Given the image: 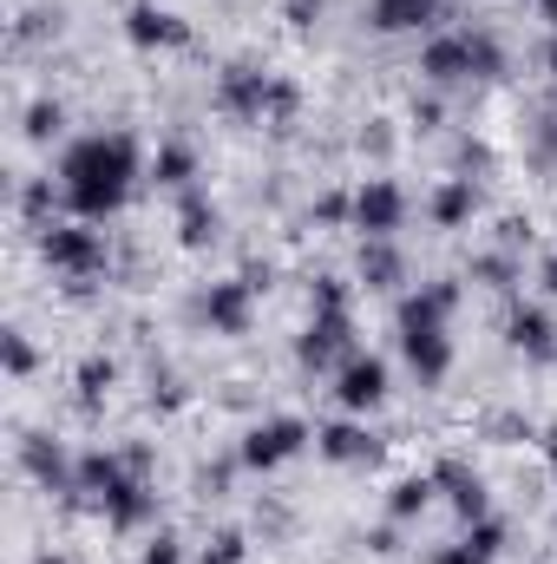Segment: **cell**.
Returning a JSON list of instances; mask_svg holds the SVG:
<instances>
[{
	"instance_id": "cell-1",
	"label": "cell",
	"mask_w": 557,
	"mask_h": 564,
	"mask_svg": "<svg viewBox=\"0 0 557 564\" xmlns=\"http://www.w3.org/2000/svg\"><path fill=\"white\" fill-rule=\"evenodd\" d=\"M132 184H139V144H132V132H92V139L66 144V158H59L66 217H79V224L119 217Z\"/></svg>"
},
{
	"instance_id": "cell-2",
	"label": "cell",
	"mask_w": 557,
	"mask_h": 564,
	"mask_svg": "<svg viewBox=\"0 0 557 564\" xmlns=\"http://www.w3.org/2000/svg\"><path fill=\"white\" fill-rule=\"evenodd\" d=\"M40 257L59 282H99L112 270V243L99 224H79V217H59L53 230H40Z\"/></svg>"
},
{
	"instance_id": "cell-3",
	"label": "cell",
	"mask_w": 557,
	"mask_h": 564,
	"mask_svg": "<svg viewBox=\"0 0 557 564\" xmlns=\"http://www.w3.org/2000/svg\"><path fill=\"white\" fill-rule=\"evenodd\" d=\"M308 446H315V426L302 421V414H263L237 440V459H243V473H276V466H288Z\"/></svg>"
},
{
	"instance_id": "cell-4",
	"label": "cell",
	"mask_w": 557,
	"mask_h": 564,
	"mask_svg": "<svg viewBox=\"0 0 557 564\" xmlns=\"http://www.w3.org/2000/svg\"><path fill=\"white\" fill-rule=\"evenodd\" d=\"M348 355H361L354 315H348V308H315V315L302 322V335H295V361H302L308 375H335Z\"/></svg>"
},
{
	"instance_id": "cell-5",
	"label": "cell",
	"mask_w": 557,
	"mask_h": 564,
	"mask_svg": "<svg viewBox=\"0 0 557 564\" xmlns=\"http://www.w3.org/2000/svg\"><path fill=\"white\" fill-rule=\"evenodd\" d=\"M270 93H276V73H263V66H250V59H237V66L217 73V112H223V119L263 126V119H270Z\"/></svg>"
},
{
	"instance_id": "cell-6",
	"label": "cell",
	"mask_w": 557,
	"mask_h": 564,
	"mask_svg": "<svg viewBox=\"0 0 557 564\" xmlns=\"http://www.w3.org/2000/svg\"><path fill=\"white\" fill-rule=\"evenodd\" d=\"M387 388H394L387 361L361 348V355H348V361L335 368V388H328V394H335V408H341V414H374V408L387 401Z\"/></svg>"
},
{
	"instance_id": "cell-7",
	"label": "cell",
	"mask_w": 557,
	"mask_h": 564,
	"mask_svg": "<svg viewBox=\"0 0 557 564\" xmlns=\"http://www.w3.org/2000/svg\"><path fill=\"white\" fill-rule=\"evenodd\" d=\"M407 224V191L394 177H361L354 184V230L361 237H394Z\"/></svg>"
},
{
	"instance_id": "cell-8",
	"label": "cell",
	"mask_w": 557,
	"mask_h": 564,
	"mask_svg": "<svg viewBox=\"0 0 557 564\" xmlns=\"http://www.w3.org/2000/svg\"><path fill=\"white\" fill-rule=\"evenodd\" d=\"M315 453L328 466H374L381 459V433L368 426V414H341V421L315 426Z\"/></svg>"
},
{
	"instance_id": "cell-9",
	"label": "cell",
	"mask_w": 557,
	"mask_h": 564,
	"mask_svg": "<svg viewBox=\"0 0 557 564\" xmlns=\"http://www.w3.org/2000/svg\"><path fill=\"white\" fill-rule=\"evenodd\" d=\"M125 40L139 53H177V46H190V20L157 7V0H132L125 7Z\"/></svg>"
},
{
	"instance_id": "cell-10",
	"label": "cell",
	"mask_w": 557,
	"mask_h": 564,
	"mask_svg": "<svg viewBox=\"0 0 557 564\" xmlns=\"http://www.w3.org/2000/svg\"><path fill=\"white\" fill-rule=\"evenodd\" d=\"M197 315L210 322V335H250V322H256V289L243 276L210 282V289L197 295Z\"/></svg>"
},
{
	"instance_id": "cell-11",
	"label": "cell",
	"mask_w": 557,
	"mask_h": 564,
	"mask_svg": "<svg viewBox=\"0 0 557 564\" xmlns=\"http://www.w3.org/2000/svg\"><path fill=\"white\" fill-rule=\"evenodd\" d=\"M20 466H26V479H40L46 492H79V459H73L53 433H20Z\"/></svg>"
},
{
	"instance_id": "cell-12",
	"label": "cell",
	"mask_w": 557,
	"mask_h": 564,
	"mask_svg": "<svg viewBox=\"0 0 557 564\" xmlns=\"http://www.w3.org/2000/svg\"><path fill=\"white\" fill-rule=\"evenodd\" d=\"M505 341H512L525 361L557 368V315L545 308V302H512V315H505Z\"/></svg>"
},
{
	"instance_id": "cell-13",
	"label": "cell",
	"mask_w": 557,
	"mask_h": 564,
	"mask_svg": "<svg viewBox=\"0 0 557 564\" xmlns=\"http://www.w3.org/2000/svg\"><path fill=\"white\" fill-rule=\"evenodd\" d=\"M419 79H426V86H459V79H472V40H466V26L426 33V46H419Z\"/></svg>"
},
{
	"instance_id": "cell-14",
	"label": "cell",
	"mask_w": 557,
	"mask_h": 564,
	"mask_svg": "<svg viewBox=\"0 0 557 564\" xmlns=\"http://www.w3.org/2000/svg\"><path fill=\"white\" fill-rule=\"evenodd\" d=\"M433 486H439V499L452 506L459 525H472V519L492 512V492H485V479H479L466 459H439V466H433Z\"/></svg>"
},
{
	"instance_id": "cell-15",
	"label": "cell",
	"mask_w": 557,
	"mask_h": 564,
	"mask_svg": "<svg viewBox=\"0 0 557 564\" xmlns=\"http://www.w3.org/2000/svg\"><path fill=\"white\" fill-rule=\"evenodd\" d=\"M452 308H459V282H452V276L419 282L414 295H401L394 328H446V322H452Z\"/></svg>"
},
{
	"instance_id": "cell-16",
	"label": "cell",
	"mask_w": 557,
	"mask_h": 564,
	"mask_svg": "<svg viewBox=\"0 0 557 564\" xmlns=\"http://www.w3.org/2000/svg\"><path fill=\"white\" fill-rule=\"evenodd\" d=\"M401 355L419 375V388H439L452 375V335L446 328H401Z\"/></svg>"
},
{
	"instance_id": "cell-17",
	"label": "cell",
	"mask_w": 557,
	"mask_h": 564,
	"mask_svg": "<svg viewBox=\"0 0 557 564\" xmlns=\"http://www.w3.org/2000/svg\"><path fill=\"white\" fill-rule=\"evenodd\" d=\"M439 0H368V26L374 33H439Z\"/></svg>"
},
{
	"instance_id": "cell-18",
	"label": "cell",
	"mask_w": 557,
	"mask_h": 564,
	"mask_svg": "<svg viewBox=\"0 0 557 564\" xmlns=\"http://www.w3.org/2000/svg\"><path fill=\"white\" fill-rule=\"evenodd\" d=\"M426 217H433V230H466L472 217H479V184L472 177H439L433 184V197H426Z\"/></svg>"
},
{
	"instance_id": "cell-19",
	"label": "cell",
	"mask_w": 557,
	"mask_h": 564,
	"mask_svg": "<svg viewBox=\"0 0 557 564\" xmlns=\"http://www.w3.org/2000/svg\"><path fill=\"white\" fill-rule=\"evenodd\" d=\"M354 282L361 289H401L407 282V257H401V243L394 237H361V257H354Z\"/></svg>"
},
{
	"instance_id": "cell-20",
	"label": "cell",
	"mask_w": 557,
	"mask_h": 564,
	"mask_svg": "<svg viewBox=\"0 0 557 564\" xmlns=\"http://www.w3.org/2000/svg\"><path fill=\"white\" fill-rule=\"evenodd\" d=\"M223 237V210L210 204V191H184L177 197V243L184 250H210Z\"/></svg>"
},
{
	"instance_id": "cell-21",
	"label": "cell",
	"mask_w": 557,
	"mask_h": 564,
	"mask_svg": "<svg viewBox=\"0 0 557 564\" xmlns=\"http://www.w3.org/2000/svg\"><path fill=\"white\" fill-rule=\"evenodd\" d=\"M99 519H106L112 532H139V525H151V519H157V486H151V479H132L125 492H112V499H106V512H99Z\"/></svg>"
},
{
	"instance_id": "cell-22",
	"label": "cell",
	"mask_w": 557,
	"mask_h": 564,
	"mask_svg": "<svg viewBox=\"0 0 557 564\" xmlns=\"http://www.w3.org/2000/svg\"><path fill=\"white\" fill-rule=\"evenodd\" d=\"M466 276L485 282V289H499V295H518V282H525V257H518V250H479V257L466 263Z\"/></svg>"
},
{
	"instance_id": "cell-23",
	"label": "cell",
	"mask_w": 557,
	"mask_h": 564,
	"mask_svg": "<svg viewBox=\"0 0 557 564\" xmlns=\"http://www.w3.org/2000/svg\"><path fill=\"white\" fill-rule=\"evenodd\" d=\"M190 177H197V151H190V144L164 139L151 151V184H164V191H197Z\"/></svg>"
},
{
	"instance_id": "cell-24",
	"label": "cell",
	"mask_w": 557,
	"mask_h": 564,
	"mask_svg": "<svg viewBox=\"0 0 557 564\" xmlns=\"http://www.w3.org/2000/svg\"><path fill=\"white\" fill-rule=\"evenodd\" d=\"M59 210H66V191H59L53 177H26V184H20V217H26L33 230H53Z\"/></svg>"
},
{
	"instance_id": "cell-25",
	"label": "cell",
	"mask_w": 557,
	"mask_h": 564,
	"mask_svg": "<svg viewBox=\"0 0 557 564\" xmlns=\"http://www.w3.org/2000/svg\"><path fill=\"white\" fill-rule=\"evenodd\" d=\"M433 499H439L433 473H407V479H394V492H387V519H394V525H414Z\"/></svg>"
},
{
	"instance_id": "cell-26",
	"label": "cell",
	"mask_w": 557,
	"mask_h": 564,
	"mask_svg": "<svg viewBox=\"0 0 557 564\" xmlns=\"http://www.w3.org/2000/svg\"><path fill=\"white\" fill-rule=\"evenodd\" d=\"M73 381H79V408H86V414H99V401L119 388V361H112V355H86Z\"/></svg>"
},
{
	"instance_id": "cell-27",
	"label": "cell",
	"mask_w": 557,
	"mask_h": 564,
	"mask_svg": "<svg viewBox=\"0 0 557 564\" xmlns=\"http://www.w3.org/2000/svg\"><path fill=\"white\" fill-rule=\"evenodd\" d=\"M20 132H26V144H53L59 132H66V106H59V99H33Z\"/></svg>"
},
{
	"instance_id": "cell-28",
	"label": "cell",
	"mask_w": 557,
	"mask_h": 564,
	"mask_svg": "<svg viewBox=\"0 0 557 564\" xmlns=\"http://www.w3.org/2000/svg\"><path fill=\"white\" fill-rule=\"evenodd\" d=\"M0 368H7V381H26L40 368V348L26 341V328H7L0 335Z\"/></svg>"
},
{
	"instance_id": "cell-29",
	"label": "cell",
	"mask_w": 557,
	"mask_h": 564,
	"mask_svg": "<svg viewBox=\"0 0 557 564\" xmlns=\"http://www.w3.org/2000/svg\"><path fill=\"white\" fill-rule=\"evenodd\" d=\"M466 40H472V79H499V73H505V46H499V33L466 26Z\"/></svg>"
},
{
	"instance_id": "cell-30",
	"label": "cell",
	"mask_w": 557,
	"mask_h": 564,
	"mask_svg": "<svg viewBox=\"0 0 557 564\" xmlns=\"http://www.w3.org/2000/svg\"><path fill=\"white\" fill-rule=\"evenodd\" d=\"M243 558H250V539H243L237 525L210 532V539H204V552H197V564H243Z\"/></svg>"
},
{
	"instance_id": "cell-31",
	"label": "cell",
	"mask_w": 557,
	"mask_h": 564,
	"mask_svg": "<svg viewBox=\"0 0 557 564\" xmlns=\"http://www.w3.org/2000/svg\"><path fill=\"white\" fill-rule=\"evenodd\" d=\"M184 401H190V388H184V381H177L171 368H151V408H164V414H177Z\"/></svg>"
},
{
	"instance_id": "cell-32",
	"label": "cell",
	"mask_w": 557,
	"mask_h": 564,
	"mask_svg": "<svg viewBox=\"0 0 557 564\" xmlns=\"http://www.w3.org/2000/svg\"><path fill=\"white\" fill-rule=\"evenodd\" d=\"M315 308H348V276H315L308 282V315Z\"/></svg>"
},
{
	"instance_id": "cell-33",
	"label": "cell",
	"mask_w": 557,
	"mask_h": 564,
	"mask_svg": "<svg viewBox=\"0 0 557 564\" xmlns=\"http://www.w3.org/2000/svg\"><path fill=\"white\" fill-rule=\"evenodd\" d=\"M139 564H184V539H177V532H151Z\"/></svg>"
},
{
	"instance_id": "cell-34",
	"label": "cell",
	"mask_w": 557,
	"mask_h": 564,
	"mask_svg": "<svg viewBox=\"0 0 557 564\" xmlns=\"http://www.w3.org/2000/svg\"><path fill=\"white\" fill-rule=\"evenodd\" d=\"M485 433H492L499 446H518V440H538V433H532V421H518V414H492V421H485Z\"/></svg>"
},
{
	"instance_id": "cell-35",
	"label": "cell",
	"mask_w": 557,
	"mask_h": 564,
	"mask_svg": "<svg viewBox=\"0 0 557 564\" xmlns=\"http://www.w3.org/2000/svg\"><path fill=\"white\" fill-rule=\"evenodd\" d=\"M407 119H414L419 132H439V126H446V106H439L433 93H414V112H407Z\"/></svg>"
},
{
	"instance_id": "cell-36",
	"label": "cell",
	"mask_w": 557,
	"mask_h": 564,
	"mask_svg": "<svg viewBox=\"0 0 557 564\" xmlns=\"http://www.w3.org/2000/svg\"><path fill=\"white\" fill-rule=\"evenodd\" d=\"M46 33H59V7H40V13H26V26H20L13 40H46Z\"/></svg>"
},
{
	"instance_id": "cell-37",
	"label": "cell",
	"mask_w": 557,
	"mask_h": 564,
	"mask_svg": "<svg viewBox=\"0 0 557 564\" xmlns=\"http://www.w3.org/2000/svg\"><path fill=\"white\" fill-rule=\"evenodd\" d=\"M472 171H492V151L479 139H459V177H472Z\"/></svg>"
},
{
	"instance_id": "cell-38",
	"label": "cell",
	"mask_w": 557,
	"mask_h": 564,
	"mask_svg": "<svg viewBox=\"0 0 557 564\" xmlns=\"http://www.w3.org/2000/svg\"><path fill=\"white\" fill-rule=\"evenodd\" d=\"M368 552H374V558H394V552H401V525H394V519L374 525V532H368Z\"/></svg>"
},
{
	"instance_id": "cell-39",
	"label": "cell",
	"mask_w": 557,
	"mask_h": 564,
	"mask_svg": "<svg viewBox=\"0 0 557 564\" xmlns=\"http://www.w3.org/2000/svg\"><path fill=\"white\" fill-rule=\"evenodd\" d=\"M525 243H532V224L525 217H505L499 224V250H525Z\"/></svg>"
},
{
	"instance_id": "cell-40",
	"label": "cell",
	"mask_w": 557,
	"mask_h": 564,
	"mask_svg": "<svg viewBox=\"0 0 557 564\" xmlns=\"http://www.w3.org/2000/svg\"><path fill=\"white\" fill-rule=\"evenodd\" d=\"M433 564H485V558H479L466 539H452V545H439V552H433Z\"/></svg>"
},
{
	"instance_id": "cell-41",
	"label": "cell",
	"mask_w": 557,
	"mask_h": 564,
	"mask_svg": "<svg viewBox=\"0 0 557 564\" xmlns=\"http://www.w3.org/2000/svg\"><path fill=\"white\" fill-rule=\"evenodd\" d=\"M282 13H288L295 26H315V20H321V0H282Z\"/></svg>"
},
{
	"instance_id": "cell-42",
	"label": "cell",
	"mask_w": 557,
	"mask_h": 564,
	"mask_svg": "<svg viewBox=\"0 0 557 564\" xmlns=\"http://www.w3.org/2000/svg\"><path fill=\"white\" fill-rule=\"evenodd\" d=\"M387 119H368V132H361V151H374V158H381V151H387Z\"/></svg>"
},
{
	"instance_id": "cell-43",
	"label": "cell",
	"mask_w": 557,
	"mask_h": 564,
	"mask_svg": "<svg viewBox=\"0 0 557 564\" xmlns=\"http://www.w3.org/2000/svg\"><path fill=\"white\" fill-rule=\"evenodd\" d=\"M538 453H545V459L557 466V421H551V426H538Z\"/></svg>"
},
{
	"instance_id": "cell-44",
	"label": "cell",
	"mask_w": 557,
	"mask_h": 564,
	"mask_svg": "<svg viewBox=\"0 0 557 564\" xmlns=\"http://www.w3.org/2000/svg\"><path fill=\"white\" fill-rule=\"evenodd\" d=\"M545 7V20H551V40H557V0H538Z\"/></svg>"
},
{
	"instance_id": "cell-45",
	"label": "cell",
	"mask_w": 557,
	"mask_h": 564,
	"mask_svg": "<svg viewBox=\"0 0 557 564\" xmlns=\"http://www.w3.org/2000/svg\"><path fill=\"white\" fill-rule=\"evenodd\" d=\"M545 66H551V86H557V40H551V53H545Z\"/></svg>"
},
{
	"instance_id": "cell-46",
	"label": "cell",
	"mask_w": 557,
	"mask_h": 564,
	"mask_svg": "<svg viewBox=\"0 0 557 564\" xmlns=\"http://www.w3.org/2000/svg\"><path fill=\"white\" fill-rule=\"evenodd\" d=\"M33 564H66V558H53V552H40V558H33Z\"/></svg>"
},
{
	"instance_id": "cell-47",
	"label": "cell",
	"mask_w": 557,
	"mask_h": 564,
	"mask_svg": "<svg viewBox=\"0 0 557 564\" xmlns=\"http://www.w3.org/2000/svg\"><path fill=\"white\" fill-rule=\"evenodd\" d=\"M551 532H557V519H551Z\"/></svg>"
}]
</instances>
